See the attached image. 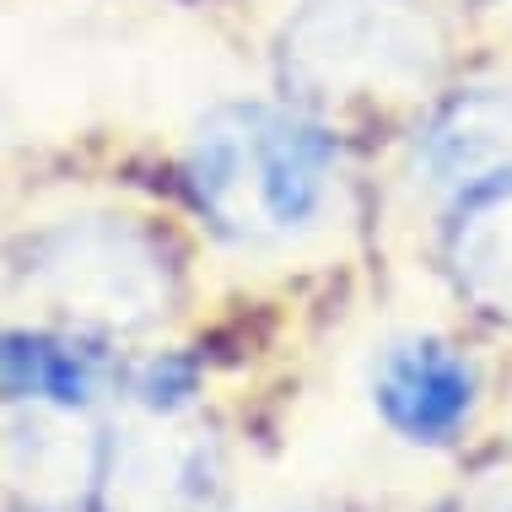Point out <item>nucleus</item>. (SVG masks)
<instances>
[{"instance_id": "0eeeda50", "label": "nucleus", "mask_w": 512, "mask_h": 512, "mask_svg": "<svg viewBox=\"0 0 512 512\" xmlns=\"http://www.w3.org/2000/svg\"><path fill=\"white\" fill-rule=\"evenodd\" d=\"M448 270L480 313L512 324V173L459 195L448 227Z\"/></svg>"}, {"instance_id": "9d476101", "label": "nucleus", "mask_w": 512, "mask_h": 512, "mask_svg": "<svg viewBox=\"0 0 512 512\" xmlns=\"http://www.w3.org/2000/svg\"><path fill=\"white\" fill-rule=\"evenodd\" d=\"M130 389L151 415H178L189 405V394H195V372L184 362H173V356H151L146 367H135Z\"/></svg>"}, {"instance_id": "20e7f679", "label": "nucleus", "mask_w": 512, "mask_h": 512, "mask_svg": "<svg viewBox=\"0 0 512 512\" xmlns=\"http://www.w3.org/2000/svg\"><path fill=\"white\" fill-rule=\"evenodd\" d=\"M372 405L405 442L437 448L475 415V367L432 335H399L372 356Z\"/></svg>"}, {"instance_id": "f257e3e1", "label": "nucleus", "mask_w": 512, "mask_h": 512, "mask_svg": "<svg viewBox=\"0 0 512 512\" xmlns=\"http://www.w3.org/2000/svg\"><path fill=\"white\" fill-rule=\"evenodd\" d=\"M189 195L232 243L275 248L324 216L335 189V146L292 108L221 103L189 141Z\"/></svg>"}, {"instance_id": "9b49d317", "label": "nucleus", "mask_w": 512, "mask_h": 512, "mask_svg": "<svg viewBox=\"0 0 512 512\" xmlns=\"http://www.w3.org/2000/svg\"><path fill=\"white\" fill-rule=\"evenodd\" d=\"M448 512H512V502H496V496H459V502H453Z\"/></svg>"}, {"instance_id": "6e6552de", "label": "nucleus", "mask_w": 512, "mask_h": 512, "mask_svg": "<svg viewBox=\"0 0 512 512\" xmlns=\"http://www.w3.org/2000/svg\"><path fill=\"white\" fill-rule=\"evenodd\" d=\"M98 389H103V356H92L87 345L60 335H27V329L0 335V399L87 410Z\"/></svg>"}, {"instance_id": "7ed1b4c3", "label": "nucleus", "mask_w": 512, "mask_h": 512, "mask_svg": "<svg viewBox=\"0 0 512 512\" xmlns=\"http://www.w3.org/2000/svg\"><path fill=\"white\" fill-rule=\"evenodd\" d=\"M27 286L87 329H146L173 297L162 248L130 221H71L49 232L33 248Z\"/></svg>"}, {"instance_id": "423d86ee", "label": "nucleus", "mask_w": 512, "mask_h": 512, "mask_svg": "<svg viewBox=\"0 0 512 512\" xmlns=\"http://www.w3.org/2000/svg\"><path fill=\"white\" fill-rule=\"evenodd\" d=\"M415 173L448 195L512 173V87L453 92L415 141Z\"/></svg>"}, {"instance_id": "39448f33", "label": "nucleus", "mask_w": 512, "mask_h": 512, "mask_svg": "<svg viewBox=\"0 0 512 512\" xmlns=\"http://www.w3.org/2000/svg\"><path fill=\"white\" fill-rule=\"evenodd\" d=\"M157 415L151 432L103 442L98 491L108 512H200L216 491V448L200 432H173Z\"/></svg>"}, {"instance_id": "f03ea898", "label": "nucleus", "mask_w": 512, "mask_h": 512, "mask_svg": "<svg viewBox=\"0 0 512 512\" xmlns=\"http://www.w3.org/2000/svg\"><path fill=\"white\" fill-rule=\"evenodd\" d=\"M437 65L426 17L399 0H318L286 27V81L308 98L415 92Z\"/></svg>"}, {"instance_id": "1a4fd4ad", "label": "nucleus", "mask_w": 512, "mask_h": 512, "mask_svg": "<svg viewBox=\"0 0 512 512\" xmlns=\"http://www.w3.org/2000/svg\"><path fill=\"white\" fill-rule=\"evenodd\" d=\"M60 405H33L11 426V469L22 475V486H33L44 502H71L76 491L98 486L103 442H76L81 432L65 426Z\"/></svg>"}]
</instances>
